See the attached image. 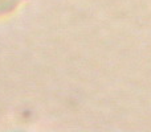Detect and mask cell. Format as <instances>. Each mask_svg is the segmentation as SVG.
I'll use <instances>...</instances> for the list:
<instances>
[{"mask_svg":"<svg viewBox=\"0 0 151 132\" xmlns=\"http://www.w3.org/2000/svg\"><path fill=\"white\" fill-rule=\"evenodd\" d=\"M24 0H0V16L15 11Z\"/></svg>","mask_w":151,"mask_h":132,"instance_id":"obj_1","label":"cell"}]
</instances>
